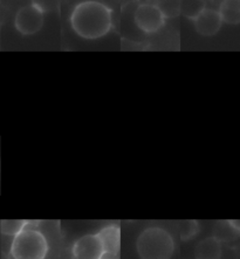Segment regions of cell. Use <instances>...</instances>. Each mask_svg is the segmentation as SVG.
I'll return each mask as SVG.
<instances>
[{
  "label": "cell",
  "instance_id": "6da1fadb",
  "mask_svg": "<svg viewBox=\"0 0 240 259\" xmlns=\"http://www.w3.org/2000/svg\"><path fill=\"white\" fill-rule=\"evenodd\" d=\"M72 28L84 39H99L110 31L112 11L105 4L88 0L77 5L71 16Z\"/></svg>",
  "mask_w": 240,
  "mask_h": 259
},
{
  "label": "cell",
  "instance_id": "7a4b0ae2",
  "mask_svg": "<svg viewBox=\"0 0 240 259\" xmlns=\"http://www.w3.org/2000/svg\"><path fill=\"white\" fill-rule=\"evenodd\" d=\"M136 251L141 259H171L175 252V240L165 229L150 227L138 235Z\"/></svg>",
  "mask_w": 240,
  "mask_h": 259
},
{
  "label": "cell",
  "instance_id": "3957f363",
  "mask_svg": "<svg viewBox=\"0 0 240 259\" xmlns=\"http://www.w3.org/2000/svg\"><path fill=\"white\" fill-rule=\"evenodd\" d=\"M50 244L46 236L29 224L13 237L10 254L12 259H46Z\"/></svg>",
  "mask_w": 240,
  "mask_h": 259
},
{
  "label": "cell",
  "instance_id": "277c9868",
  "mask_svg": "<svg viewBox=\"0 0 240 259\" xmlns=\"http://www.w3.org/2000/svg\"><path fill=\"white\" fill-rule=\"evenodd\" d=\"M43 20L45 18H43L42 11L34 4H32V5L21 7L18 11L16 19H14V26L17 31L23 35H32L42 28Z\"/></svg>",
  "mask_w": 240,
  "mask_h": 259
},
{
  "label": "cell",
  "instance_id": "5b68a950",
  "mask_svg": "<svg viewBox=\"0 0 240 259\" xmlns=\"http://www.w3.org/2000/svg\"><path fill=\"white\" fill-rule=\"evenodd\" d=\"M165 18L156 5L143 4L135 12V23L137 27L147 33L157 32L163 27Z\"/></svg>",
  "mask_w": 240,
  "mask_h": 259
},
{
  "label": "cell",
  "instance_id": "8992f818",
  "mask_svg": "<svg viewBox=\"0 0 240 259\" xmlns=\"http://www.w3.org/2000/svg\"><path fill=\"white\" fill-rule=\"evenodd\" d=\"M72 253L74 259H100L105 254V251L99 236L88 234L75 240Z\"/></svg>",
  "mask_w": 240,
  "mask_h": 259
},
{
  "label": "cell",
  "instance_id": "52a82bcc",
  "mask_svg": "<svg viewBox=\"0 0 240 259\" xmlns=\"http://www.w3.org/2000/svg\"><path fill=\"white\" fill-rule=\"evenodd\" d=\"M101 240L105 254L117 257L121 247V229L116 224H109L102 228L98 234Z\"/></svg>",
  "mask_w": 240,
  "mask_h": 259
},
{
  "label": "cell",
  "instance_id": "ba28073f",
  "mask_svg": "<svg viewBox=\"0 0 240 259\" xmlns=\"http://www.w3.org/2000/svg\"><path fill=\"white\" fill-rule=\"evenodd\" d=\"M221 18L215 10H204L195 19V26L201 35L211 36L215 35L221 27Z\"/></svg>",
  "mask_w": 240,
  "mask_h": 259
},
{
  "label": "cell",
  "instance_id": "9c48e42d",
  "mask_svg": "<svg viewBox=\"0 0 240 259\" xmlns=\"http://www.w3.org/2000/svg\"><path fill=\"white\" fill-rule=\"evenodd\" d=\"M196 259H220L221 243L216 237L210 236L201 240L195 247Z\"/></svg>",
  "mask_w": 240,
  "mask_h": 259
},
{
  "label": "cell",
  "instance_id": "30bf717a",
  "mask_svg": "<svg viewBox=\"0 0 240 259\" xmlns=\"http://www.w3.org/2000/svg\"><path fill=\"white\" fill-rule=\"evenodd\" d=\"M213 237L220 243L234 242L239 237V221H219L213 227Z\"/></svg>",
  "mask_w": 240,
  "mask_h": 259
},
{
  "label": "cell",
  "instance_id": "8fae6325",
  "mask_svg": "<svg viewBox=\"0 0 240 259\" xmlns=\"http://www.w3.org/2000/svg\"><path fill=\"white\" fill-rule=\"evenodd\" d=\"M219 16L221 20L230 25L240 23V0H224L220 4Z\"/></svg>",
  "mask_w": 240,
  "mask_h": 259
},
{
  "label": "cell",
  "instance_id": "7c38bea8",
  "mask_svg": "<svg viewBox=\"0 0 240 259\" xmlns=\"http://www.w3.org/2000/svg\"><path fill=\"white\" fill-rule=\"evenodd\" d=\"M205 10V0H180V13L189 19H196Z\"/></svg>",
  "mask_w": 240,
  "mask_h": 259
},
{
  "label": "cell",
  "instance_id": "4fadbf2b",
  "mask_svg": "<svg viewBox=\"0 0 240 259\" xmlns=\"http://www.w3.org/2000/svg\"><path fill=\"white\" fill-rule=\"evenodd\" d=\"M156 6L164 18H176L180 13V0H157Z\"/></svg>",
  "mask_w": 240,
  "mask_h": 259
},
{
  "label": "cell",
  "instance_id": "5bb4252c",
  "mask_svg": "<svg viewBox=\"0 0 240 259\" xmlns=\"http://www.w3.org/2000/svg\"><path fill=\"white\" fill-rule=\"evenodd\" d=\"M28 221H21V220H4L0 223V231L3 235L12 236L14 237L17 234L23 230V229L27 225Z\"/></svg>",
  "mask_w": 240,
  "mask_h": 259
},
{
  "label": "cell",
  "instance_id": "9a60e30c",
  "mask_svg": "<svg viewBox=\"0 0 240 259\" xmlns=\"http://www.w3.org/2000/svg\"><path fill=\"white\" fill-rule=\"evenodd\" d=\"M179 236L182 240H190L191 238L198 234L199 231V224L197 221L190 220V221H183L180 222L178 225Z\"/></svg>",
  "mask_w": 240,
  "mask_h": 259
},
{
  "label": "cell",
  "instance_id": "2e32d148",
  "mask_svg": "<svg viewBox=\"0 0 240 259\" xmlns=\"http://www.w3.org/2000/svg\"><path fill=\"white\" fill-rule=\"evenodd\" d=\"M55 3H57V0H34V5L38 6L42 12L53 9Z\"/></svg>",
  "mask_w": 240,
  "mask_h": 259
},
{
  "label": "cell",
  "instance_id": "e0dca14e",
  "mask_svg": "<svg viewBox=\"0 0 240 259\" xmlns=\"http://www.w3.org/2000/svg\"><path fill=\"white\" fill-rule=\"evenodd\" d=\"M100 259H117V257H114V256H109V254H103V256L100 258Z\"/></svg>",
  "mask_w": 240,
  "mask_h": 259
},
{
  "label": "cell",
  "instance_id": "ac0fdd59",
  "mask_svg": "<svg viewBox=\"0 0 240 259\" xmlns=\"http://www.w3.org/2000/svg\"><path fill=\"white\" fill-rule=\"evenodd\" d=\"M239 237H240V221H239Z\"/></svg>",
  "mask_w": 240,
  "mask_h": 259
},
{
  "label": "cell",
  "instance_id": "d6986e66",
  "mask_svg": "<svg viewBox=\"0 0 240 259\" xmlns=\"http://www.w3.org/2000/svg\"><path fill=\"white\" fill-rule=\"evenodd\" d=\"M239 24H240V23H239Z\"/></svg>",
  "mask_w": 240,
  "mask_h": 259
}]
</instances>
